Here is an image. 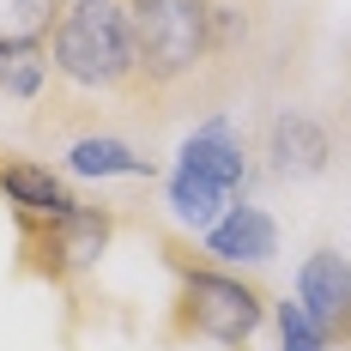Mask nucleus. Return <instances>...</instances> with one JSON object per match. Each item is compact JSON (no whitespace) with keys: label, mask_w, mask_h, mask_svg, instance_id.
Returning a JSON list of instances; mask_svg holds the SVG:
<instances>
[{"label":"nucleus","mask_w":351,"mask_h":351,"mask_svg":"<svg viewBox=\"0 0 351 351\" xmlns=\"http://www.w3.org/2000/svg\"><path fill=\"white\" fill-rule=\"evenodd\" d=\"M261 0H134V115L218 104L254 43Z\"/></svg>","instance_id":"obj_1"},{"label":"nucleus","mask_w":351,"mask_h":351,"mask_svg":"<svg viewBox=\"0 0 351 351\" xmlns=\"http://www.w3.org/2000/svg\"><path fill=\"white\" fill-rule=\"evenodd\" d=\"M36 109L55 134L134 115V0H67L49 31V85Z\"/></svg>","instance_id":"obj_2"},{"label":"nucleus","mask_w":351,"mask_h":351,"mask_svg":"<svg viewBox=\"0 0 351 351\" xmlns=\"http://www.w3.org/2000/svg\"><path fill=\"white\" fill-rule=\"evenodd\" d=\"M170 267H176L170 339H212L224 351H243L261 333V321L273 315L267 285L237 267H218L206 254H170Z\"/></svg>","instance_id":"obj_3"},{"label":"nucleus","mask_w":351,"mask_h":351,"mask_svg":"<svg viewBox=\"0 0 351 351\" xmlns=\"http://www.w3.org/2000/svg\"><path fill=\"white\" fill-rule=\"evenodd\" d=\"M243 182H248L243 140L212 109L206 121L188 134V145H182V158H176V170H170V212L182 224H194V230H212L224 212L243 200Z\"/></svg>","instance_id":"obj_4"},{"label":"nucleus","mask_w":351,"mask_h":351,"mask_svg":"<svg viewBox=\"0 0 351 351\" xmlns=\"http://www.w3.org/2000/svg\"><path fill=\"white\" fill-rule=\"evenodd\" d=\"M19 237H25V254L43 279H79L104 261L109 237H115V218L104 206H79L67 218H19Z\"/></svg>","instance_id":"obj_5"},{"label":"nucleus","mask_w":351,"mask_h":351,"mask_svg":"<svg viewBox=\"0 0 351 351\" xmlns=\"http://www.w3.org/2000/svg\"><path fill=\"white\" fill-rule=\"evenodd\" d=\"M297 303H303L309 321L327 333V346H333V339L351 346V261L339 248H315V254L297 267Z\"/></svg>","instance_id":"obj_6"},{"label":"nucleus","mask_w":351,"mask_h":351,"mask_svg":"<svg viewBox=\"0 0 351 351\" xmlns=\"http://www.w3.org/2000/svg\"><path fill=\"white\" fill-rule=\"evenodd\" d=\"M206 237V261H218V267H267L273 254H279V224L267 218L261 206H230L212 230H200Z\"/></svg>","instance_id":"obj_7"},{"label":"nucleus","mask_w":351,"mask_h":351,"mask_svg":"<svg viewBox=\"0 0 351 351\" xmlns=\"http://www.w3.org/2000/svg\"><path fill=\"white\" fill-rule=\"evenodd\" d=\"M0 194L12 200V218H67V212L85 206V200L67 188V176L49 170V164H36V158L0 164Z\"/></svg>","instance_id":"obj_8"},{"label":"nucleus","mask_w":351,"mask_h":351,"mask_svg":"<svg viewBox=\"0 0 351 351\" xmlns=\"http://www.w3.org/2000/svg\"><path fill=\"white\" fill-rule=\"evenodd\" d=\"M327 128H321L315 115H303V109H285L273 115V128H267V158H273V170L279 176H321L327 170Z\"/></svg>","instance_id":"obj_9"},{"label":"nucleus","mask_w":351,"mask_h":351,"mask_svg":"<svg viewBox=\"0 0 351 351\" xmlns=\"http://www.w3.org/2000/svg\"><path fill=\"white\" fill-rule=\"evenodd\" d=\"M67 170L73 176H152V158H140L115 134H79L67 145Z\"/></svg>","instance_id":"obj_10"},{"label":"nucleus","mask_w":351,"mask_h":351,"mask_svg":"<svg viewBox=\"0 0 351 351\" xmlns=\"http://www.w3.org/2000/svg\"><path fill=\"white\" fill-rule=\"evenodd\" d=\"M67 0H0V49H49Z\"/></svg>","instance_id":"obj_11"},{"label":"nucleus","mask_w":351,"mask_h":351,"mask_svg":"<svg viewBox=\"0 0 351 351\" xmlns=\"http://www.w3.org/2000/svg\"><path fill=\"white\" fill-rule=\"evenodd\" d=\"M49 85V49H0V97L36 104Z\"/></svg>","instance_id":"obj_12"},{"label":"nucleus","mask_w":351,"mask_h":351,"mask_svg":"<svg viewBox=\"0 0 351 351\" xmlns=\"http://www.w3.org/2000/svg\"><path fill=\"white\" fill-rule=\"evenodd\" d=\"M273 327H279V351H327V333H321L303 303H273Z\"/></svg>","instance_id":"obj_13"}]
</instances>
